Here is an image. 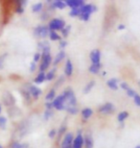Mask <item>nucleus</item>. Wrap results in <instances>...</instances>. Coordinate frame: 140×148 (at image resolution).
Listing matches in <instances>:
<instances>
[{
  "label": "nucleus",
  "instance_id": "f257e3e1",
  "mask_svg": "<svg viewBox=\"0 0 140 148\" xmlns=\"http://www.w3.org/2000/svg\"><path fill=\"white\" fill-rule=\"evenodd\" d=\"M65 26V22L64 20L59 19V18H54L53 20H51L49 23V30L50 31H57V30H62Z\"/></svg>",
  "mask_w": 140,
  "mask_h": 148
},
{
  "label": "nucleus",
  "instance_id": "f03ea898",
  "mask_svg": "<svg viewBox=\"0 0 140 148\" xmlns=\"http://www.w3.org/2000/svg\"><path fill=\"white\" fill-rule=\"evenodd\" d=\"M41 64H40V72H43L44 70L48 69L50 63L52 61V57L50 54H42L41 55Z\"/></svg>",
  "mask_w": 140,
  "mask_h": 148
},
{
  "label": "nucleus",
  "instance_id": "7ed1b4c3",
  "mask_svg": "<svg viewBox=\"0 0 140 148\" xmlns=\"http://www.w3.org/2000/svg\"><path fill=\"white\" fill-rule=\"evenodd\" d=\"M49 28L46 26H38L34 30V35L36 37H40V38H45L46 36L49 35Z\"/></svg>",
  "mask_w": 140,
  "mask_h": 148
},
{
  "label": "nucleus",
  "instance_id": "20e7f679",
  "mask_svg": "<svg viewBox=\"0 0 140 148\" xmlns=\"http://www.w3.org/2000/svg\"><path fill=\"white\" fill-rule=\"evenodd\" d=\"M53 103V107L56 108L57 110L59 111H61V110H64L65 109V106H64V95H59L57 97L56 99H54V101L52 102Z\"/></svg>",
  "mask_w": 140,
  "mask_h": 148
},
{
  "label": "nucleus",
  "instance_id": "39448f33",
  "mask_svg": "<svg viewBox=\"0 0 140 148\" xmlns=\"http://www.w3.org/2000/svg\"><path fill=\"white\" fill-rule=\"evenodd\" d=\"M115 111V107L112 103L109 102V103H106L104 104L103 106H101L100 109H99V112H103V114H112L113 112Z\"/></svg>",
  "mask_w": 140,
  "mask_h": 148
},
{
  "label": "nucleus",
  "instance_id": "423d86ee",
  "mask_svg": "<svg viewBox=\"0 0 140 148\" xmlns=\"http://www.w3.org/2000/svg\"><path fill=\"white\" fill-rule=\"evenodd\" d=\"M65 4L67 6H69L71 9L74 8H81L85 5L84 0H66Z\"/></svg>",
  "mask_w": 140,
  "mask_h": 148
},
{
  "label": "nucleus",
  "instance_id": "0eeeda50",
  "mask_svg": "<svg viewBox=\"0 0 140 148\" xmlns=\"http://www.w3.org/2000/svg\"><path fill=\"white\" fill-rule=\"evenodd\" d=\"M74 140L73 138V135L71 133H68V134L65 135V137L64 138L61 143V148H69L71 147L70 145L72 144V141Z\"/></svg>",
  "mask_w": 140,
  "mask_h": 148
},
{
  "label": "nucleus",
  "instance_id": "6e6552de",
  "mask_svg": "<svg viewBox=\"0 0 140 148\" xmlns=\"http://www.w3.org/2000/svg\"><path fill=\"white\" fill-rule=\"evenodd\" d=\"M100 59L101 53L98 49H95L90 53V60L92 62V64H100Z\"/></svg>",
  "mask_w": 140,
  "mask_h": 148
},
{
  "label": "nucleus",
  "instance_id": "1a4fd4ad",
  "mask_svg": "<svg viewBox=\"0 0 140 148\" xmlns=\"http://www.w3.org/2000/svg\"><path fill=\"white\" fill-rule=\"evenodd\" d=\"M83 145H84V138L82 137L81 133H79L78 136L74 138L72 148H82Z\"/></svg>",
  "mask_w": 140,
  "mask_h": 148
},
{
  "label": "nucleus",
  "instance_id": "9d476101",
  "mask_svg": "<svg viewBox=\"0 0 140 148\" xmlns=\"http://www.w3.org/2000/svg\"><path fill=\"white\" fill-rule=\"evenodd\" d=\"M29 93L31 94L34 98H38V97L42 93V91H41L40 88H38V87H36V86H30L29 87Z\"/></svg>",
  "mask_w": 140,
  "mask_h": 148
},
{
  "label": "nucleus",
  "instance_id": "9b49d317",
  "mask_svg": "<svg viewBox=\"0 0 140 148\" xmlns=\"http://www.w3.org/2000/svg\"><path fill=\"white\" fill-rule=\"evenodd\" d=\"M120 80L119 79H116V78H112L111 80H109L108 82H107V85H108V87L109 88H111V90H118V83Z\"/></svg>",
  "mask_w": 140,
  "mask_h": 148
},
{
  "label": "nucleus",
  "instance_id": "f8f14e48",
  "mask_svg": "<svg viewBox=\"0 0 140 148\" xmlns=\"http://www.w3.org/2000/svg\"><path fill=\"white\" fill-rule=\"evenodd\" d=\"M73 72V66L72 63H71L70 60L66 61V64H65V69H64V73L66 74V76H71Z\"/></svg>",
  "mask_w": 140,
  "mask_h": 148
},
{
  "label": "nucleus",
  "instance_id": "ddd939ff",
  "mask_svg": "<svg viewBox=\"0 0 140 148\" xmlns=\"http://www.w3.org/2000/svg\"><path fill=\"white\" fill-rule=\"evenodd\" d=\"M66 4L65 2L61 1V0H57V1H53V8H58V9H64Z\"/></svg>",
  "mask_w": 140,
  "mask_h": 148
},
{
  "label": "nucleus",
  "instance_id": "4468645a",
  "mask_svg": "<svg viewBox=\"0 0 140 148\" xmlns=\"http://www.w3.org/2000/svg\"><path fill=\"white\" fill-rule=\"evenodd\" d=\"M65 57V52L64 51H61V52H59L58 55L56 56V58H55V60H54V62H53V64H58L59 62H61L62 59H64Z\"/></svg>",
  "mask_w": 140,
  "mask_h": 148
},
{
  "label": "nucleus",
  "instance_id": "2eb2a0df",
  "mask_svg": "<svg viewBox=\"0 0 140 148\" xmlns=\"http://www.w3.org/2000/svg\"><path fill=\"white\" fill-rule=\"evenodd\" d=\"M84 143L85 144V148H93V140L91 137L86 136L85 138H84Z\"/></svg>",
  "mask_w": 140,
  "mask_h": 148
},
{
  "label": "nucleus",
  "instance_id": "dca6fc26",
  "mask_svg": "<svg viewBox=\"0 0 140 148\" xmlns=\"http://www.w3.org/2000/svg\"><path fill=\"white\" fill-rule=\"evenodd\" d=\"M92 114H93V112H92V110L90 108H85L82 111L83 116H84V118H85V119H87V118L90 117L92 115Z\"/></svg>",
  "mask_w": 140,
  "mask_h": 148
},
{
  "label": "nucleus",
  "instance_id": "f3484780",
  "mask_svg": "<svg viewBox=\"0 0 140 148\" xmlns=\"http://www.w3.org/2000/svg\"><path fill=\"white\" fill-rule=\"evenodd\" d=\"M44 80H45V73L40 72L37 77H36L35 83H36V84H41L42 82H44Z\"/></svg>",
  "mask_w": 140,
  "mask_h": 148
},
{
  "label": "nucleus",
  "instance_id": "a211bd4d",
  "mask_svg": "<svg viewBox=\"0 0 140 148\" xmlns=\"http://www.w3.org/2000/svg\"><path fill=\"white\" fill-rule=\"evenodd\" d=\"M101 67V64H91L90 67H89V71L92 74H97L99 72Z\"/></svg>",
  "mask_w": 140,
  "mask_h": 148
},
{
  "label": "nucleus",
  "instance_id": "6ab92c4d",
  "mask_svg": "<svg viewBox=\"0 0 140 148\" xmlns=\"http://www.w3.org/2000/svg\"><path fill=\"white\" fill-rule=\"evenodd\" d=\"M11 148H28V144L27 143H19L17 141H14L13 143L11 144Z\"/></svg>",
  "mask_w": 140,
  "mask_h": 148
},
{
  "label": "nucleus",
  "instance_id": "aec40b11",
  "mask_svg": "<svg viewBox=\"0 0 140 148\" xmlns=\"http://www.w3.org/2000/svg\"><path fill=\"white\" fill-rule=\"evenodd\" d=\"M129 116V112H121L120 114H118V121L119 122H123V121L126 119V118Z\"/></svg>",
  "mask_w": 140,
  "mask_h": 148
},
{
  "label": "nucleus",
  "instance_id": "412c9836",
  "mask_svg": "<svg viewBox=\"0 0 140 148\" xmlns=\"http://www.w3.org/2000/svg\"><path fill=\"white\" fill-rule=\"evenodd\" d=\"M49 38L51 40H61V37H59L55 31H50L49 32Z\"/></svg>",
  "mask_w": 140,
  "mask_h": 148
},
{
  "label": "nucleus",
  "instance_id": "4be33fe9",
  "mask_svg": "<svg viewBox=\"0 0 140 148\" xmlns=\"http://www.w3.org/2000/svg\"><path fill=\"white\" fill-rule=\"evenodd\" d=\"M95 86V82L94 81H91V82H89L87 85L85 86V90H84V93H88L89 91H90L92 90V88H93Z\"/></svg>",
  "mask_w": 140,
  "mask_h": 148
},
{
  "label": "nucleus",
  "instance_id": "5701e85b",
  "mask_svg": "<svg viewBox=\"0 0 140 148\" xmlns=\"http://www.w3.org/2000/svg\"><path fill=\"white\" fill-rule=\"evenodd\" d=\"M41 9H42V3H37V4L33 5L32 7V11L34 13H38V12H40Z\"/></svg>",
  "mask_w": 140,
  "mask_h": 148
},
{
  "label": "nucleus",
  "instance_id": "b1692460",
  "mask_svg": "<svg viewBox=\"0 0 140 148\" xmlns=\"http://www.w3.org/2000/svg\"><path fill=\"white\" fill-rule=\"evenodd\" d=\"M55 94H56V91H55L54 88H53V90H51L48 93H47V95H46V97H45V99L47 100V101H48V100L50 101V100H52V99L55 97Z\"/></svg>",
  "mask_w": 140,
  "mask_h": 148
},
{
  "label": "nucleus",
  "instance_id": "393cba45",
  "mask_svg": "<svg viewBox=\"0 0 140 148\" xmlns=\"http://www.w3.org/2000/svg\"><path fill=\"white\" fill-rule=\"evenodd\" d=\"M55 71H56L55 69H52V70H50V71L45 75V80H49V81H50V80H52L53 78H54V76H55Z\"/></svg>",
  "mask_w": 140,
  "mask_h": 148
},
{
  "label": "nucleus",
  "instance_id": "a878e982",
  "mask_svg": "<svg viewBox=\"0 0 140 148\" xmlns=\"http://www.w3.org/2000/svg\"><path fill=\"white\" fill-rule=\"evenodd\" d=\"M71 16H79L80 14V8H74L71 9V12L69 13Z\"/></svg>",
  "mask_w": 140,
  "mask_h": 148
},
{
  "label": "nucleus",
  "instance_id": "bb28decb",
  "mask_svg": "<svg viewBox=\"0 0 140 148\" xmlns=\"http://www.w3.org/2000/svg\"><path fill=\"white\" fill-rule=\"evenodd\" d=\"M6 124H7V119L5 116H0V127L2 129L6 128Z\"/></svg>",
  "mask_w": 140,
  "mask_h": 148
},
{
  "label": "nucleus",
  "instance_id": "cd10ccee",
  "mask_svg": "<svg viewBox=\"0 0 140 148\" xmlns=\"http://www.w3.org/2000/svg\"><path fill=\"white\" fill-rule=\"evenodd\" d=\"M70 28H71V27H70L69 25L64 26V28L61 30L62 35H64V37H67V35H68V33H69V31H70Z\"/></svg>",
  "mask_w": 140,
  "mask_h": 148
},
{
  "label": "nucleus",
  "instance_id": "c85d7f7f",
  "mask_svg": "<svg viewBox=\"0 0 140 148\" xmlns=\"http://www.w3.org/2000/svg\"><path fill=\"white\" fill-rule=\"evenodd\" d=\"M5 96H9V97H11V102H10V105H12V104H14V97L13 96H12V94H10V93H6L5 94ZM4 103H5V104L6 105H9V100H7V99H4Z\"/></svg>",
  "mask_w": 140,
  "mask_h": 148
},
{
  "label": "nucleus",
  "instance_id": "c756f323",
  "mask_svg": "<svg viewBox=\"0 0 140 148\" xmlns=\"http://www.w3.org/2000/svg\"><path fill=\"white\" fill-rule=\"evenodd\" d=\"M66 110L68 112H70V114H76L77 112H78V109L75 107H68Z\"/></svg>",
  "mask_w": 140,
  "mask_h": 148
},
{
  "label": "nucleus",
  "instance_id": "7c9ffc66",
  "mask_svg": "<svg viewBox=\"0 0 140 148\" xmlns=\"http://www.w3.org/2000/svg\"><path fill=\"white\" fill-rule=\"evenodd\" d=\"M53 115V112H52V110H46V112H45V114H44V118L47 120V119H49L50 117H51Z\"/></svg>",
  "mask_w": 140,
  "mask_h": 148
},
{
  "label": "nucleus",
  "instance_id": "2f4dec72",
  "mask_svg": "<svg viewBox=\"0 0 140 148\" xmlns=\"http://www.w3.org/2000/svg\"><path fill=\"white\" fill-rule=\"evenodd\" d=\"M47 46H50L49 45V43L47 42V41H42V42H40L38 43V48L40 49H44L45 47H47Z\"/></svg>",
  "mask_w": 140,
  "mask_h": 148
},
{
  "label": "nucleus",
  "instance_id": "473e14b6",
  "mask_svg": "<svg viewBox=\"0 0 140 148\" xmlns=\"http://www.w3.org/2000/svg\"><path fill=\"white\" fill-rule=\"evenodd\" d=\"M127 94H128L129 96H130V97H135L137 93L135 92V90H133L132 88H130L129 90H127Z\"/></svg>",
  "mask_w": 140,
  "mask_h": 148
},
{
  "label": "nucleus",
  "instance_id": "72a5a7b5",
  "mask_svg": "<svg viewBox=\"0 0 140 148\" xmlns=\"http://www.w3.org/2000/svg\"><path fill=\"white\" fill-rule=\"evenodd\" d=\"M80 18H81L82 20H84V21H87V20L89 19V16H90V14H81V16H79Z\"/></svg>",
  "mask_w": 140,
  "mask_h": 148
},
{
  "label": "nucleus",
  "instance_id": "f704fd0d",
  "mask_svg": "<svg viewBox=\"0 0 140 148\" xmlns=\"http://www.w3.org/2000/svg\"><path fill=\"white\" fill-rule=\"evenodd\" d=\"M6 57H7V54H3L2 56H0V69L3 67V64H4V61Z\"/></svg>",
  "mask_w": 140,
  "mask_h": 148
},
{
  "label": "nucleus",
  "instance_id": "c9c22d12",
  "mask_svg": "<svg viewBox=\"0 0 140 148\" xmlns=\"http://www.w3.org/2000/svg\"><path fill=\"white\" fill-rule=\"evenodd\" d=\"M133 100H135V104L140 107V95H138V94H136V95H135V97H133Z\"/></svg>",
  "mask_w": 140,
  "mask_h": 148
},
{
  "label": "nucleus",
  "instance_id": "e433bc0d",
  "mask_svg": "<svg viewBox=\"0 0 140 148\" xmlns=\"http://www.w3.org/2000/svg\"><path fill=\"white\" fill-rule=\"evenodd\" d=\"M41 55L40 54V53H36L35 56H34V63H36V62H38V60L40 59Z\"/></svg>",
  "mask_w": 140,
  "mask_h": 148
},
{
  "label": "nucleus",
  "instance_id": "4c0bfd02",
  "mask_svg": "<svg viewBox=\"0 0 140 148\" xmlns=\"http://www.w3.org/2000/svg\"><path fill=\"white\" fill-rule=\"evenodd\" d=\"M67 45V41H65V40H61V43H59V48L62 49V48H64L65 46Z\"/></svg>",
  "mask_w": 140,
  "mask_h": 148
},
{
  "label": "nucleus",
  "instance_id": "58836bf2",
  "mask_svg": "<svg viewBox=\"0 0 140 148\" xmlns=\"http://www.w3.org/2000/svg\"><path fill=\"white\" fill-rule=\"evenodd\" d=\"M56 134H57V131L56 130H51V131L49 132V134H48V136H49V138H54L55 136H56Z\"/></svg>",
  "mask_w": 140,
  "mask_h": 148
},
{
  "label": "nucleus",
  "instance_id": "ea45409f",
  "mask_svg": "<svg viewBox=\"0 0 140 148\" xmlns=\"http://www.w3.org/2000/svg\"><path fill=\"white\" fill-rule=\"evenodd\" d=\"M121 88H123V90H128L130 88L129 85H128L127 83H122V84H121Z\"/></svg>",
  "mask_w": 140,
  "mask_h": 148
},
{
  "label": "nucleus",
  "instance_id": "a19ab883",
  "mask_svg": "<svg viewBox=\"0 0 140 148\" xmlns=\"http://www.w3.org/2000/svg\"><path fill=\"white\" fill-rule=\"evenodd\" d=\"M16 13H18V14H22L23 12H24V9H23V7H21V6H18V7L16 8Z\"/></svg>",
  "mask_w": 140,
  "mask_h": 148
},
{
  "label": "nucleus",
  "instance_id": "79ce46f5",
  "mask_svg": "<svg viewBox=\"0 0 140 148\" xmlns=\"http://www.w3.org/2000/svg\"><path fill=\"white\" fill-rule=\"evenodd\" d=\"M46 108H47V110H52V108H53V103L52 102H46Z\"/></svg>",
  "mask_w": 140,
  "mask_h": 148
},
{
  "label": "nucleus",
  "instance_id": "37998d69",
  "mask_svg": "<svg viewBox=\"0 0 140 148\" xmlns=\"http://www.w3.org/2000/svg\"><path fill=\"white\" fill-rule=\"evenodd\" d=\"M36 69V64L33 62V63H31V66H30V71L31 72H34Z\"/></svg>",
  "mask_w": 140,
  "mask_h": 148
},
{
  "label": "nucleus",
  "instance_id": "c03bdc74",
  "mask_svg": "<svg viewBox=\"0 0 140 148\" xmlns=\"http://www.w3.org/2000/svg\"><path fill=\"white\" fill-rule=\"evenodd\" d=\"M125 28H126V26L123 25V24H120L118 26V30H123V29H125Z\"/></svg>",
  "mask_w": 140,
  "mask_h": 148
},
{
  "label": "nucleus",
  "instance_id": "a18cd8bd",
  "mask_svg": "<svg viewBox=\"0 0 140 148\" xmlns=\"http://www.w3.org/2000/svg\"><path fill=\"white\" fill-rule=\"evenodd\" d=\"M135 148H140V145H137V146H136Z\"/></svg>",
  "mask_w": 140,
  "mask_h": 148
},
{
  "label": "nucleus",
  "instance_id": "49530a36",
  "mask_svg": "<svg viewBox=\"0 0 140 148\" xmlns=\"http://www.w3.org/2000/svg\"><path fill=\"white\" fill-rule=\"evenodd\" d=\"M0 112H1V106H0Z\"/></svg>",
  "mask_w": 140,
  "mask_h": 148
},
{
  "label": "nucleus",
  "instance_id": "de8ad7c7",
  "mask_svg": "<svg viewBox=\"0 0 140 148\" xmlns=\"http://www.w3.org/2000/svg\"><path fill=\"white\" fill-rule=\"evenodd\" d=\"M0 148H3V147H2V146H1V145H0Z\"/></svg>",
  "mask_w": 140,
  "mask_h": 148
},
{
  "label": "nucleus",
  "instance_id": "09e8293b",
  "mask_svg": "<svg viewBox=\"0 0 140 148\" xmlns=\"http://www.w3.org/2000/svg\"><path fill=\"white\" fill-rule=\"evenodd\" d=\"M69 148H72V147H69Z\"/></svg>",
  "mask_w": 140,
  "mask_h": 148
}]
</instances>
